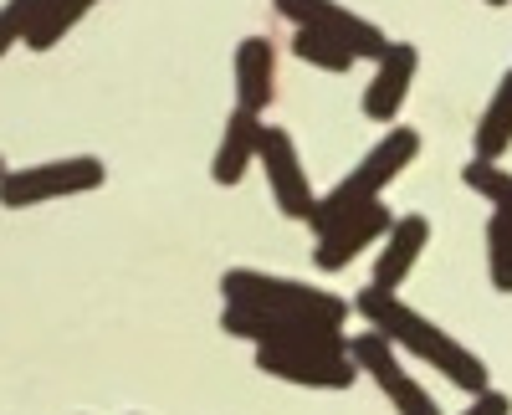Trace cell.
I'll use <instances>...</instances> for the list:
<instances>
[{
    "mask_svg": "<svg viewBox=\"0 0 512 415\" xmlns=\"http://www.w3.org/2000/svg\"><path fill=\"white\" fill-rule=\"evenodd\" d=\"M349 359L359 364V369H369L374 375V385L390 395V405L400 410V415H441V405L425 395V385L415 380V375H405V364L395 359V344L384 339V334H359L354 344H349Z\"/></svg>",
    "mask_w": 512,
    "mask_h": 415,
    "instance_id": "obj_6",
    "label": "cell"
},
{
    "mask_svg": "<svg viewBox=\"0 0 512 415\" xmlns=\"http://www.w3.org/2000/svg\"><path fill=\"white\" fill-rule=\"evenodd\" d=\"M262 139H267V123L246 113V108H231L226 118V134H221V149H216V185H241L246 180V164L262 159Z\"/></svg>",
    "mask_w": 512,
    "mask_h": 415,
    "instance_id": "obj_13",
    "label": "cell"
},
{
    "mask_svg": "<svg viewBox=\"0 0 512 415\" xmlns=\"http://www.w3.org/2000/svg\"><path fill=\"white\" fill-rule=\"evenodd\" d=\"M425 241H431V221L425 216H400L390 226V236H384V252L374 262V287L379 293H400L405 277L415 272L420 252H425Z\"/></svg>",
    "mask_w": 512,
    "mask_h": 415,
    "instance_id": "obj_11",
    "label": "cell"
},
{
    "mask_svg": "<svg viewBox=\"0 0 512 415\" xmlns=\"http://www.w3.org/2000/svg\"><path fill=\"white\" fill-rule=\"evenodd\" d=\"M466 190H477L492 205V216L512 221V175L507 170H497V164H487V159H472L466 164Z\"/></svg>",
    "mask_w": 512,
    "mask_h": 415,
    "instance_id": "obj_17",
    "label": "cell"
},
{
    "mask_svg": "<svg viewBox=\"0 0 512 415\" xmlns=\"http://www.w3.org/2000/svg\"><path fill=\"white\" fill-rule=\"evenodd\" d=\"M292 52L303 57L308 67H323V72H349V67L359 62L344 41H333V36H323V31H297V36H292Z\"/></svg>",
    "mask_w": 512,
    "mask_h": 415,
    "instance_id": "obj_16",
    "label": "cell"
},
{
    "mask_svg": "<svg viewBox=\"0 0 512 415\" xmlns=\"http://www.w3.org/2000/svg\"><path fill=\"white\" fill-rule=\"evenodd\" d=\"M487 6H512V0H487Z\"/></svg>",
    "mask_w": 512,
    "mask_h": 415,
    "instance_id": "obj_21",
    "label": "cell"
},
{
    "mask_svg": "<svg viewBox=\"0 0 512 415\" xmlns=\"http://www.w3.org/2000/svg\"><path fill=\"white\" fill-rule=\"evenodd\" d=\"M461 415H512V400L502 395V390H482L472 405H466Z\"/></svg>",
    "mask_w": 512,
    "mask_h": 415,
    "instance_id": "obj_20",
    "label": "cell"
},
{
    "mask_svg": "<svg viewBox=\"0 0 512 415\" xmlns=\"http://www.w3.org/2000/svg\"><path fill=\"white\" fill-rule=\"evenodd\" d=\"M47 6L52 0H6V6H0V57H6L11 47H21L26 31L36 26V16Z\"/></svg>",
    "mask_w": 512,
    "mask_h": 415,
    "instance_id": "obj_19",
    "label": "cell"
},
{
    "mask_svg": "<svg viewBox=\"0 0 512 415\" xmlns=\"http://www.w3.org/2000/svg\"><path fill=\"white\" fill-rule=\"evenodd\" d=\"M103 180H108V170L93 154L31 164V170H6L0 175V205H6V211H31L41 200H67V195H82V190H98Z\"/></svg>",
    "mask_w": 512,
    "mask_h": 415,
    "instance_id": "obj_4",
    "label": "cell"
},
{
    "mask_svg": "<svg viewBox=\"0 0 512 415\" xmlns=\"http://www.w3.org/2000/svg\"><path fill=\"white\" fill-rule=\"evenodd\" d=\"M256 364L267 375L308 390H349L359 380V364L349 359V349H256Z\"/></svg>",
    "mask_w": 512,
    "mask_h": 415,
    "instance_id": "obj_7",
    "label": "cell"
},
{
    "mask_svg": "<svg viewBox=\"0 0 512 415\" xmlns=\"http://www.w3.org/2000/svg\"><path fill=\"white\" fill-rule=\"evenodd\" d=\"M415 67H420V57H415L410 41H390V52L379 57V72L369 77V88H364V118H374V123H390V118L400 113L405 93H410V77H415Z\"/></svg>",
    "mask_w": 512,
    "mask_h": 415,
    "instance_id": "obj_10",
    "label": "cell"
},
{
    "mask_svg": "<svg viewBox=\"0 0 512 415\" xmlns=\"http://www.w3.org/2000/svg\"><path fill=\"white\" fill-rule=\"evenodd\" d=\"M420 154V134L415 129H390L384 134L359 164H354V175L338 185V190H328L323 200H318V211H313V231L323 236V231H333L344 216H354V211H364V205H374L379 195H384V185H390L405 164Z\"/></svg>",
    "mask_w": 512,
    "mask_h": 415,
    "instance_id": "obj_3",
    "label": "cell"
},
{
    "mask_svg": "<svg viewBox=\"0 0 512 415\" xmlns=\"http://www.w3.org/2000/svg\"><path fill=\"white\" fill-rule=\"evenodd\" d=\"M272 6L287 21H297V31H323L333 41H344L354 57H384V52H390L384 31L374 21L354 16L349 6H338V0H272Z\"/></svg>",
    "mask_w": 512,
    "mask_h": 415,
    "instance_id": "obj_5",
    "label": "cell"
},
{
    "mask_svg": "<svg viewBox=\"0 0 512 415\" xmlns=\"http://www.w3.org/2000/svg\"><path fill=\"white\" fill-rule=\"evenodd\" d=\"M221 293H226V308H256V313H277V318H292V323H308V328H323V334H338L349 318V303L333 298V293H318L308 282H287V277H272V272H246V267H231L221 277Z\"/></svg>",
    "mask_w": 512,
    "mask_h": 415,
    "instance_id": "obj_2",
    "label": "cell"
},
{
    "mask_svg": "<svg viewBox=\"0 0 512 415\" xmlns=\"http://www.w3.org/2000/svg\"><path fill=\"white\" fill-rule=\"evenodd\" d=\"M267 170V185H272V200H277V211L292 216V221H313L318 211V195L303 175V159H297V144L287 139V129H267L262 139V159H256Z\"/></svg>",
    "mask_w": 512,
    "mask_h": 415,
    "instance_id": "obj_8",
    "label": "cell"
},
{
    "mask_svg": "<svg viewBox=\"0 0 512 415\" xmlns=\"http://www.w3.org/2000/svg\"><path fill=\"white\" fill-rule=\"evenodd\" d=\"M487 267H492L497 293H512V221L507 216L487 221Z\"/></svg>",
    "mask_w": 512,
    "mask_h": 415,
    "instance_id": "obj_18",
    "label": "cell"
},
{
    "mask_svg": "<svg viewBox=\"0 0 512 415\" xmlns=\"http://www.w3.org/2000/svg\"><path fill=\"white\" fill-rule=\"evenodd\" d=\"M507 144H512V72L497 82V93H492V103L477 123V159L497 164L507 154Z\"/></svg>",
    "mask_w": 512,
    "mask_h": 415,
    "instance_id": "obj_14",
    "label": "cell"
},
{
    "mask_svg": "<svg viewBox=\"0 0 512 415\" xmlns=\"http://www.w3.org/2000/svg\"><path fill=\"white\" fill-rule=\"evenodd\" d=\"M354 308L369 318L374 334H384V339H390L395 349H405V354H420L425 364L441 369V375L456 380L461 390H472V395L487 390V364H482L472 349H461V344L446 334V328H436L425 313L405 308L400 293H379V287H364Z\"/></svg>",
    "mask_w": 512,
    "mask_h": 415,
    "instance_id": "obj_1",
    "label": "cell"
},
{
    "mask_svg": "<svg viewBox=\"0 0 512 415\" xmlns=\"http://www.w3.org/2000/svg\"><path fill=\"white\" fill-rule=\"evenodd\" d=\"M0 175H6V159H0Z\"/></svg>",
    "mask_w": 512,
    "mask_h": 415,
    "instance_id": "obj_22",
    "label": "cell"
},
{
    "mask_svg": "<svg viewBox=\"0 0 512 415\" xmlns=\"http://www.w3.org/2000/svg\"><path fill=\"white\" fill-rule=\"evenodd\" d=\"M390 226H395V216L384 211V200H374V205H364V211L344 216L333 231H323V236H318V252H313V262H318L323 272H344L359 252H369L374 241L390 236Z\"/></svg>",
    "mask_w": 512,
    "mask_h": 415,
    "instance_id": "obj_9",
    "label": "cell"
},
{
    "mask_svg": "<svg viewBox=\"0 0 512 415\" xmlns=\"http://www.w3.org/2000/svg\"><path fill=\"white\" fill-rule=\"evenodd\" d=\"M93 6H98V0H52V6L36 16V26L26 31L21 47H31V52H52L57 41H62V36H67V31L82 21V16H88Z\"/></svg>",
    "mask_w": 512,
    "mask_h": 415,
    "instance_id": "obj_15",
    "label": "cell"
},
{
    "mask_svg": "<svg viewBox=\"0 0 512 415\" xmlns=\"http://www.w3.org/2000/svg\"><path fill=\"white\" fill-rule=\"evenodd\" d=\"M277 98V47L267 36H246L236 47V108L256 113Z\"/></svg>",
    "mask_w": 512,
    "mask_h": 415,
    "instance_id": "obj_12",
    "label": "cell"
}]
</instances>
